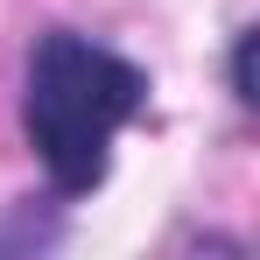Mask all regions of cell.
<instances>
[{
  "instance_id": "1",
  "label": "cell",
  "mask_w": 260,
  "mask_h": 260,
  "mask_svg": "<svg viewBox=\"0 0 260 260\" xmlns=\"http://www.w3.org/2000/svg\"><path fill=\"white\" fill-rule=\"evenodd\" d=\"M148 113V71L78 28H49L21 71V134L56 197H91L113 169V141Z\"/></svg>"
},
{
  "instance_id": "2",
  "label": "cell",
  "mask_w": 260,
  "mask_h": 260,
  "mask_svg": "<svg viewBox=\"0 0 260 260\" xmlns=\"http://www.w3.org/2000/svg\"><path fill=\"white\" fill-rule=\"evenodd\" d=\"M232 99H239V106H253V99H260V91H253V28L232 36Z\"/></svg>"
}]
</instances>
